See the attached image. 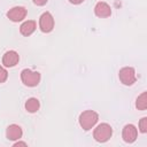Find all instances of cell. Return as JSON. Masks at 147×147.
I'll use <instances>...</instances> for the list:
<instances>
[{
	"mask_svg": "<svg viewBox=\"0 0 147 147\" xmlns=\"http://www.w3.org/2000/svg\"><path fill=\"white\" fill-rule=\"evenodd\" d=\"M25 16H26V9L22 6L13 7L7 11V17L11 22H21L25 18Z\"/></svg>",
	"mask_w": 147,
	"mask_h": 147,
	"instance_id": "6",
	"label": "cell"
},
{
	"mask_svg": "<svg viewBox=\"0 0 147 147\" xmlns=\"http://www.w3.org/2000/svg\"><path fill=\"white\" fill-rule=\"evenodd\" d=\"M40 108V102L38 99L36 98H30L25 101V110L33 114V113H37Z\"/></svg>",
	"mask_w": 147,
	"mask_h": 147,
	"instance_id": "12",
	"label": "cell"
},
{
	"mask_svg": "<svg viewBox=\"0 0 147 147\" xmlns=\"http://www.w3.org/2000/svg\"><path fill=\"white\" fill-rule=\"evenodd\" d=\"M36 28H37L36 22L32 21V20H28V21H25V22H23L21 24L20 32H21V34H23L25 37H29L36 31Z\"/></svg>",
	"mask_w": 147,
	"mask_h": 147,
	"instance_id": "11",
	"label": "cell"
},
{
	"mask_svg": "<svg viewBox=\"0 0 147 147\" xmlns=\"http://www.w3.org/2000/svg\"><path fill=\"white\" fill-rule=\"evenodd\" d=\"M14 146L15 147H17V146H26V142H24V141H16L14 144Z\"/></svg>",
	"mask_w": 147,
	"mask_h": 147,
	"instance_id": "17",
	"label": "cell"
},
{
	"mask_svg": "<svg viewBox=\"0 0 147 147\" xmlns=\"http://www.w3.org/2000/svg\"><path fill=\"white\" fill-rule=\"evenodd\" d=\"M7 78H8V72H7V70H6L2 65H0V84H1V83H5V82L7 80Z\"/></svg>",
	"mask_w": 147,
	"mask_h": 147,
	"instance_id": "15",
	"label": "cell"
},
{
	"mask_svg": "<svg viewBox=\"0 0 147 147\" xmlns=\"http://www.w3.org/2000/svg\"><path fill=\"white\" fill-rule=\"evenodd\" d=\"M136 107L139 110H146L147 109V92H142L136 100Z\"/></svg>",
	"mask_w": 147,
	"mask_h": 147,
	"instance_id": "13",
	"label": "cell"
},
{
	"mask_svg": "<svg viewBox=\"0 0 147 147\" xmlns=\"http://www.w3.org/2000/svg\"><path fill=\"white\" fill-rule=\"evenodd\" d=\"M39 28L45 33H48L54 29V17L49 11L42 13L39 17Z\"/></svg>",
	"mask_w": 147,
	"mask_h": 147,
	"instance_id": "5",
	"label": "cell"
},
{
	"mask_svg": "<svg viewBox=\"0 0 147 147\" xmlns=\"http://www.w3.org/2000/svg\"><path fill=\"white\" fill-rule=\"evenodd\" d=\"M138 137V130L137 127L133 125V124H126L124 127H123V131H122V138L125 142L127 144H132L136 141Z\"/></svg>",
	"mask_w": 147,
	"mask_h": 147,
	"instance_id": "7",
	"label": "cell"
},
{
	"mask_svg": "<svg viewBox=\"0 0 147 147\" xmlns=\"http://www.w3.org/2000/svg\"><path fill=\"white\" fill-rule=\"evenodd\" d=\"M23 136L22 127L17 124H10L6 129V137L8 140H20Z\"/></svg>",
	"mask_w": 147,
	"mask_h": 147,
	"instance_id": "10",
	"label": "cell"
},
{
	"mask_svg": "<svg viewBox=\"0 0 147 147\" xmlns=\"http://www.w3.org/2000/svg\"><path fill=\"white\" fill-rule=\"evenodd\" d=\"M84 0H69V2L70 3H72V5H79V3H82Z\"/></svg>",
	"mask_w": 147,
	"mask_h": 147,
	"instance_id": "18",
	"label": "cell"
},
{
	"mask_svg": "<svg viewBox=\"0 0 147 147\" xmlns=\"http://www.w3.org/2000/svg\"><path fill=\"white\" fill-rule=\"evenodd\" d=\"M111 136H113V129L108 123L99 124L93 131V138L98 142H106L111 138Z\"/></svg>",
	"mask_w": 147,
	"mask_h": 147,
	"instance_id": "2",
	"label": "cell"
},
{
	"mask_svg": "<svg viewBox=\"0 0 147 147\" xmlns=\"http://www.w3.org/2000/svg\"><path fill=\"white\" fill-rule=\"evenodd\" d=\"M20 61V55L15 51H7L2 56V64L6 68L15 67Z\"/></svg>",
	"mask_w": 147,
	"mask_h": 147,
	"instance_id": "8",
	"label": "cell"
},
{
	"mask_svg": "<svg viewBox=\"0 0 147 147\" xmlns=\"http://www.w3.org/2000/svg\"><path fill=\"white\" fill-rule=\"evenodd\" d=\"M40 74L31 69H23L21 71V80L28 87H34L40 83Z\"/></svg>",
	"mask_w": 147,
	"mask_h": 147,
	"instance_id": "3",
	"label": "cell"
},
{
	"mask_svg": "<svg viewBox=\"0 0 147 147\" xmlns=\"http://www.w3.org/2000/svg\"><path fill=\"white\" fill-rule=\"evenodd\" d=\"M94 14L98 16V17H101V18H106V17H109L111 15V8L110 6L105 2V1H99L95 7H94Z\"/></svg>",
	"mask_w": 147,
	"mask_h": 147,
	"instance_id": "9",
	"label": "cell"
},
{
	"mask_svg": "<svg viewBox=\"0 0 147 147\" xmlns=\"http://www.w3.org/2000/svg\"><path fill=\"white\" fill-rule=\"evenodd\" d=\"M118 78L122 82V84L130 86L133 85L137 80V76H136V71L132 67H124L119 70L118 72Z\"/></svg>",
	"mask_w": 147,
	"mask_h": 147,
	"instance_id": "4",
	"label": "cell"
},
{
	"mask_svg": "<svg viewBox=\"0 0 147 147\" xmlns=\"http://www.w3.org/2000/svg\"><path fill=\"white\" fill-rule=\"evenodd\" d=\"M78 121H79V125L82 126V129L85 131H88L92 127H94V125L98 123L99 115L94 110H85L79 115Z\"/></svg>",
	"mask_w": 147,
	"mask_h": 147,
	"instance_id": "1",
	"label": "cell"
},
{
	"mask_svg": "<svg viewBox=\"0 0 147 147\" xmlns=\"http://www.w3.org/2000/svg\"><path fill=\"white\" fill-rule=\"evenodd\" d=\"M32 1H33V3L37 5V6H44V5L47 3L48 0H32Z\"/></svg>",
	"mask_w": 147,
	"mask_h": 147,
	"instance_id": "16",
	"label": "cell"
},
{
	"mask_svg": "<svg viewBox=\"0 0 147 147\" xmlns=\"http://www.w3.org/2000/svg\"><path fill=\"white\" fill-rule=\"evenodd\" d=\"M139 131L141 133H146L147 132V117H142L139 121Z\"/></svg>",
	"mask_w": 147,
	"mask_h": 147,
	"instance_id": "14",
	"label": "cell"
}]
</instances>
